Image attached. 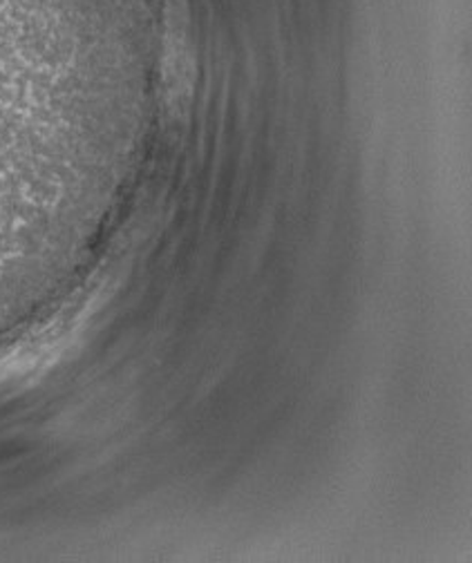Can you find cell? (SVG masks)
<instances>
[{
  "label": "cell",
  "instance_id": "1",
  "mask_svg": "<svg viewBox=\"0 0 472 563\" xmlns=\"http://www.w3.org/2000/svg\"><path fill=\"white\" fill-rule=\"evenodd\" d=\"M97 291L73 300L17 340L0 346V389L43 374L73 344L97 307Z\"/></svg>",
  "mask_w": 472,
  "mask_h": 563
}]
</instances>
